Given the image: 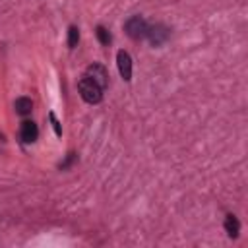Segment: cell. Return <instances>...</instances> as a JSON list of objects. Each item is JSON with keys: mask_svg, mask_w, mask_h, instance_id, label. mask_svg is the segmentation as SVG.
Here are the masks:
<instances>
[{"mask_svg": "<svg viewBox=\"0 0 248 248\" xmlns=\"http://www.w3.org/2000/svg\"><path fill=\"white\" fill-rule=\"evenodd\" d=\"M78 89H79V95L83 97V101H87V103H91V105H93V103H99L101 97H103V89H101L95 81H91L89 78L79 79Z\"/></svg>", "mask_w": 248, "mask_h": 248, "instance_id": "1", "label": "cell"}, {"mask_svg": "<svg viewBox=\"0 0 248 248\" xmlns=\"http://www.w3.org/2000/svg\"><path fill=\"white\" fill-rule=\"evenodd\" d=\"M124 29H126L128 37H132V39H141V37H145V33H147V23H145V19H143L141 16H132V17L126 21Z\"/></svg>", "mask_w": 248, "mask_h": 248, "instance_id": "2", "label": "cell"}, {"mask_svg": "<svg viewBox=\"0 0 248 248\" xmlns=\"http://www.w3.org/2000/svg\"><path fill=\"white\" fill-rule=\"evenodd\" d=\"M169 35H170V31H169V27H165L163 23H155V25H147V33H145V37L151 41V45H163L167 39H169Z\"/></svg>", "mask_w": 248, "mask_h": 248, "instance_id": "3", "label": "cell"}, {"mask_svg": "<svg viewBox=\"0 0 248 248\" xmlns=\"http://www.w3.org/2000/svg\"><path fill=\"white\" fill-rule=\"evenodd\" d=\"M85 78H89L91 81H95L101 89L108 85V74H107L105 66H101V64H91V66H87Z\"/></svg>", "mask_w": 248, "mask_h": 248, "instance_id": "4", "label": "cell"}, {"mask_svg": "<svg viewBox=\"0 0 248 248\" xmlns=\"http://www.w3.org/2000/svg\"><path fill=\"white\" fill-rule=\"evenodd\" d=\"M116 64H118L120 76H122L126 81H130V79H132V58H130V54H128L126 50H118V54H116Z\"/></svg>", "mask_w": 248, "mask_h": 248, "instance_id": "5", "label": "cell"}, {"mask_svg": "<svg viewBox=\"0 0 248 248\" xmlns=\"http://www.w3.org/2000/svg\"><path fill=\"white\" fill-rule=\"evenodd\" d=\"M39 136V128L33 120H23L21 122V128H19V138L25 141V143H33Z\"/></svg>", "mask_w": 248, "mask_h": 248, "instance_id": "6", "label": "cell"}, {"mask_svg": "<svg viewBox=\"0 0 248 248\" xmlns=\"http://www.w3.org/2000/svg\"><path fill=\"white\" fill-rule=\"evenodd\" d=\"M16 112L17 114H21V116H27L31 110H33V101L29 99V97H19V99H16Z\"/></svg>", "mask_w": 248, "mask_h": 248, "instance_id": "7", "label": "cell"}, {"mask_svg": "<svg viewBox=\"0 0 248 248\" xmlns=\"http://www.w3.org/2000/svg\"><path fill=\"white\" fill-rule=\"evenodd\" d=\"M238 229H240V225H238V219L234 217V215H227L225 217V231L229 232V236H238Z\"/></svg>", "mask_w": 248, "mask_h": 248, "instance_id": "8", "label": "cell"}, {"mask_svg": "<svg viewBox=\"0 0 248 248\" xmlns=\"http://www.w3.org/2000/svg\"><path fill=\"white\" fill-rule=\"evenodd\" d=\"M95 33H97V39L101 41V45H110V41H112V35L108 33V29H105L103 25H99Z\"/></svg>", "mask_w": 248, "mask_h": 248, "instance_id": "9", "label": "cell"}, {"mask_svg": "<svg viewBox=\"0 0 248 248\" xmlns=\"http://www.w3.org/2000/svg\"><path fill=\"white\" fill-rule=\"evenodd\" d=\"M78 41H79V29H78L76 25H72V27L68 29V46H70V48L78 46Z\"/></svg>", "mask_w": 248, "mask_h": 248, "instance_id": "10", "label": "cell"}, {"mask_svg": "<svg viewBox=\"0 0 248 248\" xmlns=\"http://www.w3.org/2000/svg\"><path fill=\"white\" fill-rule=\"evenodd\" d=\"M50 120H52V126H54V132H56V134L60 136V134H62V130H60V124H58V120L54 118V114H50Z\"/></svg>", "mask_w": 248, "mask_h": 248, "instance_id": "11", "label": "cell"}]
</instances>
